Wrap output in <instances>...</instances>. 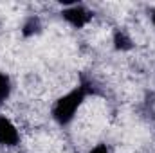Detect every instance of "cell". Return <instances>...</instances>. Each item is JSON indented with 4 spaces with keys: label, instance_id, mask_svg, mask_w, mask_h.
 <instances>
[{
    "label": "cell",
    "instance_id": "cell-2",
    "mask_svg": "<svg viewBox=\"0 0 155 153\" xmlns=\"http://www.w3.org/2000/svg\"><path fill=\"white\" fill-rule=\"evenodd\" d=\"M61 16H63V20L65 22H69L72 27H76V29H81V27H85L90 20H92V13L88 11V9H85L83 5H71V7H67V9H63V13H61Z\"/></svg>",
    "mask_w": 155,
    "mask_h": 153
},
{
    "label": "cell",
    "instance_id": "cell-6",
    "mask_svg": "<svg viewBox=\"0 0 155 153\" xmlns=\"http://www.w3.org/2000/svg\"><path fill=\"white\" fill-rule=\"evenodd\" d=\"M24 34L25 36H29V34H35V33H38L40 31V20L36 18V16H31L25 24H24Z\"/></svg>",
    "mask_w": 155,
    "mask_h": 153
},
{
    "label": "cell",
    "instance_id": "cell-7",
    "mask_svg": "<svg viewBox=\"0 0 155 153\" xmlns=\"http://www.w3.org/2000/svg\"><path fill=\"white\" fill-rule=\"evenodd\" d=\"M88 153H110V151H108V148L105 144H97V146H94Z\"/></svg>",
    "mask_w": 155,
    "mask_h": 153
},
{
    "label": "cell",
    "instance_id": "cell-4",
    "mask_svg": "<svg viewBox=\"0 0 155 153\" xmlns=\"http://www.w3.org/2000/svg\"><path fill=\"white\" fill-rule=\"evenodd\" d=\"M114 47H116L117 50H128V49H132V40L128 38L126 33L117 31L116 34H114Z\"/></svg>",
    "mask_w": 155,
    "mask_h": 153
},
{
    "label": "cell",
    "instance_id": "cell-8",
    "mask_svg": "<svg viewBox=\"0 0 155 153\" xmlns=\"http://www.w3.org/2000/svg\"><path fill=\"white\" fill-rule=\"evenodd\" d=\"M152 24H153V27H155V9L152 11Z\"/></svg>",
    "mask_w": 155,
    "mask_h": 153
},
{
    "label": "cell",
    "instance_id": "cell-5",
    "mask_svg": "<svg viewBox=\"0 0 155 153\" xmlns=\"http://www.w3.org/2000/svg\"><path fill=\"white\" fill-rule=\"evenodd\" d=\"M9 96H11V79L7 74L0 70V103L9 99Z\"/></svg>",
    "mask_w": 155,
    "mask_h": 153
},
{
    "label": "cell",
    "instance_id": "cell-1",
    "mask_svg": "<svg viewBox=\"0 0 155 153\" xmlns=\"http://www.w3.org/2000/svg\"><path fill=\"white\" fill-rule=\"evenodd\" d=\"M85 96H87V88H85L83 85L72 88V90L67 92L65 96H61V97L54 103V106H52V119H54L60 126L69 124V122L76 117V112L79 110V106L83 105Z\"/></svg>",
    "mask_w": 155,
    "mask_h": 153
},
{
    "label": "cell",
    "instance_id": "cell-3",
    "mask_svg": "<svg viewBox=\"0 0 155 153\" xmlns=\"http://www.w3.org/2000/svg\"><path fill=\"white\" fill-rule=\"evenodd\" d=\"M20 142V133L18 128L13 124V121L9 117L0 114V146L5 148H13Z\"/></svg>",
    "mask_w": 155,
    "mask_h": 153
}]
</instances>
